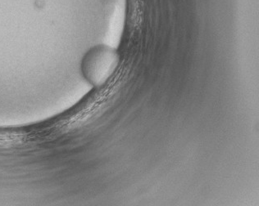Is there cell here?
Wrapping results in <instances>:
<instances>
[{
	"mask_svg": "<svg viewBox=\"0 0 259 206\" xmlns=\"http://www.w3.org/2000/svg\"><path fill=\"white\" fill-rule=\"evenodd\" d=\"M119 63L117 52L106 45H98L84 55L81 71L84 79L95 87L104 85L117 69Z\"/></svg>",
	"mask_w": 259,
	"mask_h": 206,
	"instance_id": "cell-1",
	"label": "cell"
}]
</instances>
